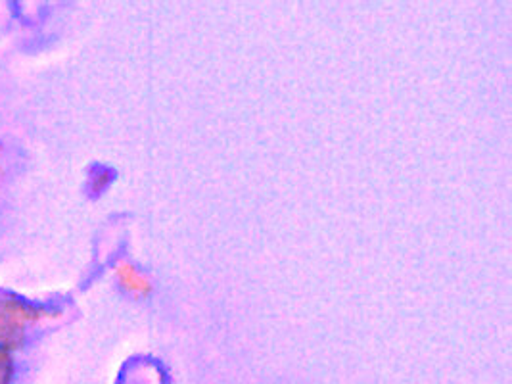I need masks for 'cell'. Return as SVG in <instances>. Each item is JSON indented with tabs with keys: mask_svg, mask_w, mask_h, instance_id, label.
Returning <instances> with one entry per match:
<instances>
[{
	"mask_svg": "<svg viewBox=\"0 0 512 384\" xmlns=\"http://www.w3.org/2000/svg\"><path fill=\"white\" fill-rule=\"evenodd\" d=\"M6 358H2L0 356V384H6V381H8V371L4 369V365H6Z\"/></svg>",
	"mask_w": 512,
	"mask_h": 384,
	"instance_id": "cell-1",
	"label": "cell"
}]
</instances>
